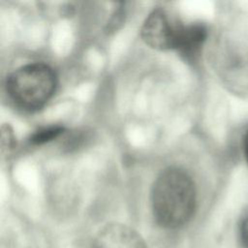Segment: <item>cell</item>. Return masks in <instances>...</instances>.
Instances as JSON below:
<instances>
[{"mask_svg":"<svg viewBox=\"0 0 248 248\" xmlns=\"http://www.w3.org/2000/svg\"><path fill=\"white\" fill-rule=\"evenodd\" d=\"M206 36L207 30L203 24H183L176 49L185 57V59L194 60L200 54Z\"/></svg>","mask_w":248,"mask_h":248,"instance_id":"5b68a950","label":"cell"},{"mask_svg":"<svg viewBox=\"0 0 248 248\" xmlns=\"http://www.w3.org/2000/svg\"><path fill=\"white\" fill-rule=\"evenodd\" d=\"M56 74L47 64L37 62L14 71L6 81L10 98L21 108L35 110L43 108L53 95Z\"/></svg>","mask_w":248,"mask_h":248,"instance_id":"7a4b0ae2","label":"cell"},{"mask_svg":"<svg viewBox=\"0 0 248 248\" xmlns=\"http://www.w3.org/2000/svg\"><path fill=\"white\" fill-rule=\"evenodd\" d=\"M183 23L170 18L162 9L153 10L145 18L140 36L150 47L166 50L176 49Z\"/></svg>","mask_w":248,"mask_h":248,"instance_id":"3957f363","label":"cell"},{"mask_svg":"<svg viewBox=\"0 0 248 248\" xmlns=\"http://www.w3.org/2000/svg\"><path fill=\"white\" fill-rule=\"evenodd\" d=\"M196 201L195 183L181 169L164 170L152 186V212L162 228L176 229L185 225L195 212Z\"/></svg>","mask_w":248,"mask_h":248,"instance_id":"6da1fadb","label":"cell"},{"mask_svg":"<svg viewBox=\"0 0 248 248\" xmlns=\"http://www.w3.org/2000/svg\"><path fill=\"white\" fill-rule=\"evenodd\" d=\"M16 140L13 134V131L9 126L2 127V148L13 149Z\"/></svg>","mask_w":248,"mask_h":248,"instance_id":"52a82bcc","label":"cell"},{"mask_svg":"<svg viewBox=\"0 0 248 248\" xmlns=\"http://www.w3.org/2000/svg\"><path fill=\"white\" fill-rule=\"evenodd\" d=\"M243 146H244V153H245V157L248 161V132L245 135L244 138V142H243Z\"/></svg>","mask_w":248,"mask_h":248,"instance_id":"9c48e42d","label":"cell"},{"mask_svg":"<svg viewBox=\"0 0 248 248\" xmlns=\"http://www.w3.org/2000/svg\"><path fill=\"white\" fill-rule=\"evenodd\" d=\"M91 248H148V246L132 228L121 224H109L97 232Z\"/></svg>","mask_w":248,"mask_h":248,"instance_id":"277c9868","label":"cell"},{"mask_svg":"<svg viewBox=\"0 0 248 248\" xmlns=\"http://www.w3.org/2000/svg\"><path fill=\"white\" fill-rule=\"evenodd\" d=\"M63 131L64 128L62 126H49L42 128L36 131L29 138V141L32 144H43L56 139L63 133Z\"/></svg>","mask_w":248,"mask_h":248,"instance_id":"8992f818","label":"cell"},{"mask_svg":"<svg viewBox=\"0 0 248 248\" xmlns=\"http://www.w3.org/2000/svg\"><path fill=\"white\" fill-rule=\"evenodd\" d=\"M240 239L243 248H248V214L243 219L240 227Z\"/></svg>","mask_w":248,"mask_h":248,"instance_id":"ba28073f","label":"cell"}]
</instances>
